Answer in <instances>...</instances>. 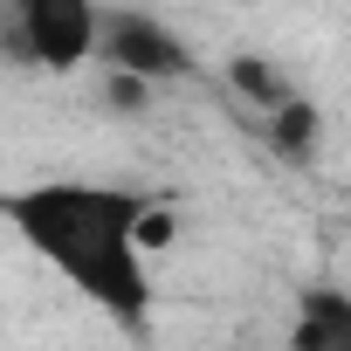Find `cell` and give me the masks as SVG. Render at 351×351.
Wrapping results in <instances>:
<instances>
[{"mask_svg": "<svg viewBox=\"0 0 351 351\" xmlns=\"http://www.w3.org/2000/svg\"><path fill=\"white\" fill-rule=\"evenodd\" d=\"M8 221L104 317L145 324V310H152V269H145L152 207H145V193L97 186V180H42L8 200Z\"/></svg>", "mask_w": 351, "mask_h": 351, "instance_id": "1", "label": "cell"}, {"mask_svg": "<svg viewBox=\"0 0 351 351\" xmlns=\"http://www.w3.org/2000/svg\"><path fill=\"white\" fill-rule=\"evenodd\" d=\"M97 0H0V49L28 69L69 76L97 62Z\"/></svg>", "mask_w": 351, "mask_h": 351, "instance_id": "2", "label": "cell"}, {"mask_svg": "<svg viewBox=\"0 0 351 351\" xmlns=\"http://www.w3.org/2000/svg\"><path fill=\"white\" fill-rule=\"evenodd\" d=\"M296 344H351V303L337 289H310L296 310Z\"/></svg>", "mask_w": 351, "mask_h": 351, "instance_id": "4", "label": "cell"}, {"mask_svg": "<svg viewBox=\"0 0 351 351\" xmlns=\"http://www.w3.org/2000/svg\"><path fill=\"white\" fill-rule=\"evenodd\" d=\"M97 62H104L110 76H131V83L193 76V49L172 35L165 21L138 14V8H104V14H97Z\"/></svg>", "mask_w": 351, "mask_h": 351, "instance_id": "3", "label": "cell"}]
</instances>
